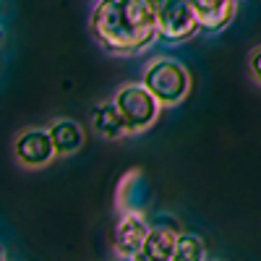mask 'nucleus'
<instances>
[{
    "instance_id": "f257e3e1",
    "label": "nucleus",
    "mask_w": 261,
    "mask_h": 261,
    "mask_svg": "<svg viewBox=\"0 0 261 261\" xmlns=\"http://www.w3.org/2000/svg\"><path fill=\"white\" fill-rule=\"evenodd\" d=\"M157 8L160 0H97L89 16L92 37L113 55H136L160 39Z\"/></svg>"
},
{
    "instance_id": "9d476101",
    "label": "nucleus",
    "mask_w": 261,
    "mask_h": 261,
    "mask_svg": "<svg viewBox=\"0 0 261 261\" xmlns=\"http://www.w3.org/2000/svg\"><path fill=\"white\" fill-rule=\"evenodd\" d=\"M50 136H53V144H55V151L58 157H68V154H76V151L84 146V128L71 120V118H58L47 125Z\"/></svg>"
},
{
    "instance_id": "6e6552de",
    "label": "nucleus",
    "mask_w": 261,
    "mask_h": 261,
    "mask_svg": "<svg viewBox=\"0 0 261 261\" xmlns=\"http://www.w3.org/2000/svg\"><path fill=\"white\" fill-rule=\"evenodd\" d=\"M178 241H180V230L172 227V225H151L149 230V238L144 243V251H141V261H170L175 256V248H178Z\"/></svg>"
},
{
    "instance_id": "4468645a",
    "label": "nucleus",
    "mask_w": 261,
    "mask_h": 261,
    "mask_svg": "<svg viewBox=\"0 0 261 261\" xmlns=\"http://www.w3.org/2000/svg\"><path fill=\"white\" fill-rule=\"evenodd\" d=\"M170 261H178V258H170Z\"/></svg>"
},
{
    "instance_id": "7ed1b4c3",
    "label": "nucleus",
    "mask_w": 261,
    "mask_h": 261,
    "mask_svg": "<svg viewBox=\"0 0 261 261\" xmlns=\"http://www.w3.org/2000/svg\"><path fill=\"white\" fill-rule=\"evenodd\" d=\"M113 102L125 120L128 136L149 130L160 120V113H162V102L146 89L144 81H128V84L118 86L113 94Z\"/></svg>"
},
{
    "instance_id": "0eeeda50",
    "label": "nucleus",
    "mask_w": 261,
    "mask_h": 261,
    "mask_svg": "<svg viewBox=\"0 0 261 261\" xmlns=\"http://www.w3.org/2000/svg\"><path fill=\"white\" fill-rule=\"evenodd\" d=\"M238 3L241 0H191L201 32H222L225 27H230V21L238 13Z\"/></svg>"
},
{
    "instance_id": "1a4fd4ad",
    "label": "nucleus",
    "mask_w": 261,
    "mask_h": 261,
    "mask_svg": "<svg viewBox=\"0 0 261 261\" xmlns=\"http://www.w3.org/2000/svg\"><path fill=\"white\" fill-rule=\"evenodd\" d=\"M92 128H94V134L102 136V139H110V141H118L123 136H128V128H125V120L120 115V110L115 107V102H99L94 105V110H92Z\"/></svg>"
},
{
    "instance_id": "20e7f679",
    "label": "nucleus",
    "mask_w": 261,
    "mask_h": 261,
    "mask_svg": "<svg viewBox=\"0 0 261 261\" xmlns=\"http://www.w3.org/2000/svg\"><path fill=\"white\" fill-rule=\"evenodd\" d=\"M196 32H201L199 16L191 0H160L157 8V34L167 45L188 42Z\"/></svg>"
},
{
    "instance_id": "ddd939ff",
    "label": "nucleus",
    "mask_w": 261,
    "mask_h": 261,
    "mask_svg": "<svg viewBox=\"0 0 261 261\" xmlns=\"http://www.w3.org/2000/svg\"><path fill=\"white\" fill-rule=\"evenodd\" d=\"M118 261H141V258H118Z\"/></svg>"
},
{
    "instance_id": "9b49d317",
    "label": "nucleus",
    "mask_w": 261,
    "mask_h": 261,
    "mask_svg": "<svg viewBox=\"0 0 261 261\" xmlns=\"http://www.w3.org/2000/svg\"><path fill=\"white\" fill-rule=\"evenodd\" d=\"M178 261H209L206 258V246L199 235H191V232H180V241H178V248H175V256Z\"/></svg>"
},
{
    "instance_id": "f8f14e48",
    "label": "nucleus",
    "mask_w": 261,
    "mask_h": 261,
    "mask_svg": "<svg viewBox=\"0 0 261 261\" xmlns=\"http://www.w3.org/2000/svg\"><path fill=\"white\" fill-rule=\"evenodd\" d=\"M248 71H251L253 81L261 84V47H256V50L251 53V58H248Z\"/></svg>"
},
{
    "instance_id": "f03ea898",
    "label": "nucleus",
    "mask_w": 261,
    "mask_h": 261,
    "mask_svg": "<svg viewBox=\"0 0 261 261\" xmlns=\"http://www.w3.org/2000/svg\"><path fill=\"white\" fill-rule=\"evenodd\" d=\"M141 81L146 84V89L154 94L162 107H175L183 105L191 94V71L170 55H157L146 63Z\"/></svg>"
},
{
    "instance_id": "423d86ee",
    "label": "nucleus",
    "mask_w": 261,
    "mask_h": 261,
    "mask_svg": "<svg viewBox=\"0 0 261 261\" xmlns=\"http://www.w3.org/2000/svg\"><path fill=\"white\" fill-rule=\"evenodd\" d=\"M13 157L21 167L27 170H39L47 167L55 157V144L47 128H27L13 139Z\"/></svg>"
},
{
    "instance_id": "39448f33",
    "label": "nucleus",
    "mask_w": 261,
    "mask_h": 261,
    "mask_svg": "<svg viewBox=\"0 0 261 261\" xmlns=\"http://www.w3.org/2000/svg\"><path fill=\"white\" fill-rule=\"evenodd\" d=\"M149 220L144 209H125L120 212L115 230H113V248L118 258H139L144 251V243L149 238Z\"/></svg>"
}]
</instances>
